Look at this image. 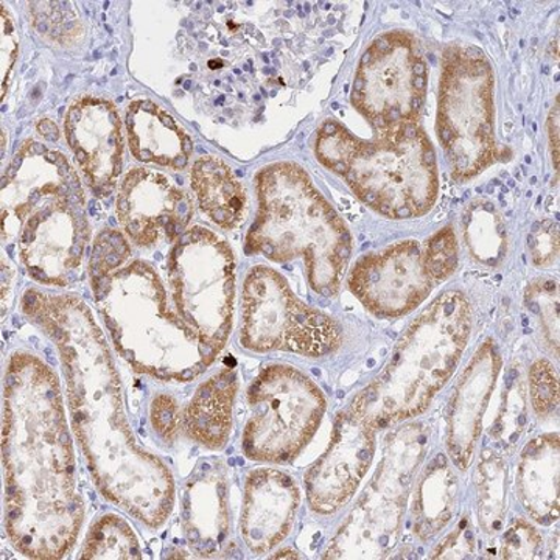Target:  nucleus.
I'll return each mask as SVG.
<instances>
[{"label":"nucleus","mask_w":560,"mask_h":560,"mask_svg":"<svg viewBox=\"0 0 560 560\" xmlns=\"http://www.w3.org/2000/svg\"><path fill=\"white\" fill-rule=\"evenodd\" d=\"M530 257L537 267H551L559 256V226L551 220L537 221L528 237Z\"/></svg>","instance_id":"35"},{"label":"nucleus","mask_w":560,"mask_h":560,"mask_svg":"<svg viewBox=\"0 0 560 560\" xmlns=\"http://www.w3.org/2000/svg\"><path fill=\"white\" fill-rule=\"evenodd\" d=\"M2 36L5 40L2 39V49L7 47V57L2 58V80L3 88H5L7 81H9V73L11 68H13V62L16 60L18 54V40L16 33H14L13 22H11L9 14L5 18V11L2 9Z\"/></svg>","instance_id":"37"},{"label":"nucleus","mask_w":560,"mask_h":560,"mask_svg":"<svg viewBox=\"0 0 560 560\" xmlns=\"http://www.w3.org/2000/svg\"><path fill=\"white\" fill-rule=\"evenodd\" d=\"M559 434L536 438L518 460L517 492L533 521L550 525L559 518Z\"/></svg>","instance_id":"23"},{"label":"nucleus","mask_w":560,"mask_h":560,"mask_svg":"<svg viewBox=\"0 0 560 560\" xmlns=\"http://www.w3.org/2000/svg\"><path fill=\"white\" fill-rule=\"evenodd\" d=\"M475 537L469 518H464L431 552V559H467L474 555Z\"/></svg>","instance_id":"36"},{"label":"nucleus","mask_w":560,"mask_h":560,"mask_svg":"<svg viewBox=\"0 0 560 560\" xmlns=\"http://www.w3.org/2000/svg\"><path fill=\"white\" fill-rule=\"evenodd\" d=\"M230 485L220 459H201L184 486L180 522L190 551L198 558H219L230 539Z\"/></svg>","instance_id":"18"},{"label":"nucleus","mask_w":560,"mask_h":560,"mask_svg":"<svg viewBox=\"0 0 560 560\" xmlns=\"http://www.w3.org/2000/svg\"><path fill=\"white\" fill-rule=\"evenodd\" d=\"M259 213L246 235L249 253L268 260L302 259L315 293L335 298L348 268L352 241L311 176L293 162H276L256 176Z\"/></svg>","instance_id":"4"},{"label":"nucleus","mask_w":560,"mask_h":560,"mask_svg":"<svg viewBox=\"0 0 560 560\" xmlns=\"http://www.w3.org/2000/svg\"><path fill=\"white\" fill-rule=\"evenodd\" d=\"M191 189L202 212L223 230H235L248 215L245 187L219 158L202 156L195 162Z\"/></svg>","instance_id":"24"},{"label":"nucleus","mask_w":560,"mask_h":560,"mask_svg":"<svg viewBox=\"0 0 560 560\" xmlns=\"http://www.w3.org/2000/svg\"><path fill=\"white\" fill-rule=\"evenodd\" d=\"M90 235L81 180L68 158L27 140L3 175V242L16 241L33 280L68 287L80 278Z\"/></svg>","instance_id":"3"},{"label":"nucleus","mask_w":560,"mask_h":560,"mask_svg":"<svg viewBox=\"0 0 560 560\" xmlns=\"http://www.w3.org/2000/svg\"><path fill=\"white\" fill-rule=\"evenodd\" d=\"M528 418V394L525 383L515 374L508 383V390L503 394L499 416L490 429V436L501 442L504 447H512L521 438Z\"/></svg>","instance_id":"29"},{"label":"nucleus","mask_w":560,"mask_h":560,"mask_svg":"<svg viewBox=\"0 0 560 560\" xmlns=\"http://www.w3.org/2000/svg\"><path fill=\"white\" fill-rule=\"evenodd\" d=\"M2 460L10 544L25 558H65L84 521L75 451L57 372L22 350L3 375Z\"/></svg>","instance_id":"2"},{"label":"nucleus","mask_w":560,"mask_h":560,"mask_svg":"<svg viewBox=\"0 0 560 560\" xmlns=\"http://www.w3.org/2000/svg\"><path fill=\"white\" fill-rule=\"evenodd\" d=\"M427 436L418 425L389 438L370 486L331 537L324 559H381L399 539L408 492L425 452Z\"/></svg>","instance_id":"10"},{"label":"nucleus","mask_w":560,"mask_h":560,"mask_svg":"<svg viewBox=\"0 0 560 560\" xmlns=\"http://www.w3.org/2000/svg\"><path fill=\"white\" fill-rule=\"evenodd\" d=\"M501 370V357L493 341H486L471 357L453 394L447 419V447L453 464L466 470L480 440L482 418L488 410Z\"/></svg>","instance_id":"20"},{"label":"nucleus","mask_w":560,"mask_h":560,"mask_svg":"<svg viewBox=\"0 0 560 560\" xmlns=\"http://www.w3.org/2000/svg\"><path fill=\"white\" fill-rule=\"evenodd\" d=\"M477 490L482 529L495 534L506 511V466L495 452L482 453L477 470Z\"/></svg>","instance_id":"28"},{"label":"nucleus","mask_w":560,"mask_h":560,"mask_svg":"<svg viewBox=\"0 0 560 560\" xmlns=\"http://www.w3.org/2000/svg\"><path fill=\"white\" fill-rule=\"evenodd\" d=\"M65 128L88 186L97 197H108L116 189L124 154L116 106L102 98H83L70 106Z\"/></svg>","instance_id":"17"},{"label":"nucleus","mask_w":560,"mask_h":560,"mask_svg":"<svg viewBox=\"0 0 560 560\" xmlns=\"http://www.w3.org/2000/svg\"><path fill=\"white\" fill-rule=\"evenodd\" d=\"M458 267V242L445 228L425 243L405 241L364 254L348 279L349 290L378 318H400L418 308Z\"/></svg>","instance_id":"12"},{"label":"nucleus","mask_w":560,"mask_h":560,"mask_svg":"<svg viewBox=\"0 0 560 560\" xmlns=\"http://www.w3.org/2000/svg\"><path fill=\"white\" fill-rule=\"evenodd\" d=\"M92 290L114 349L139 374L187 383L215 361L173 311L160 275L147 261L119 268Z\"/></svg>","instance_id":"6"},{"label":"nucleus","mask_w":560,"mask_h":560,"mask_svg":"<svg viewBox=\"0 0 560 560\" xmlns=\"http://www.w3.org/2000/svg\"><path fill=\"white\" fill-rule=\"evenodd\" d=\"M548 131H550V142L552 147V161L555 168H559V106L551 110L550 120H548Z\"/></svg>","instance_id":"38"},{"label":"nucleus","mask_w":560,"mask_h":560,"mask_svg":"<svg viewBox=\"0 0 560 560\" xmlns=\"http://www.w3.org/2000/svg\"><path fill=\"white\" fill-rule=\"evenodd\" d=\"M249 419L243 430L246 458L283 464L300 456L326 412L323 390L304 372L270 364L248 389Z\"/></svg>","instance_id":"11"},{"label":"nucleus","mask_w":560,"mask_h":560,"mask_svg":"<svg viewBox=\"0 0 560 560\" xmlns=\"http://www.w3.org/2000/svg\"><path fill=\"white\" fill-rule=\"evenodd\" d=\"M493 88V70L480 49L445 50L436 131L456 180L475 178L499 160Z\"/></svg>","instance_id":"8"},{"label":"nucleus","mask_w":560,"mask_h":560,"mask_svg":"<svg viewBox=\"0 0 560 560\" xmlns=\"http://www.w3.org/2000/svg\"><path fill=\"white\" fill-rule=\"evenodd\" d=\"M167 271L176 312L217 360L232 329L234 253L212 231L195 226L173 245Z\"/></svg>","instance_id":"9"},{"label":"nucleus","mask_w":560,"mask_h":560,"mask_svg":"<svg viewBox=\"0 0 560 560\" xmlns=\"http://www.w3.org/2000/svg\"><path fill=\"white\" fill-rule=\"evenodd\" d=\"M529 399L539 418H548L559 407V375L547 360H537L529 370Z\"/></svg>","instance_id":"32"},{"label":"nucleus","mask_w":560,"mask_h":560,"mask_svg":"<svg viewBox=\"0 0 560 560\" xmlns=\"http://www.w3.org/2000/svg\"><path fill=\"white\" fill-rule=\"evenodd\" d=\"M150 422L154 433L167 444H175L183 430V411L171 394H158L150 405Z\"/></svg>","instance_id":"34"},{"label":"nucleus","mask_w":560,"mask_h":560,"mask_svg":"<svg viewBox=\"0 0 560 560\" xmlns=\"http://www.w3.org/2000/svg\"><path fill=\"white\" fill-rule=\"evenodd\" d=\"M427 65L416 38L389 32L372 40L357 69L352 105L374 130L418 121L427 94Z\"/></svg>","instance_id":"14"},{"label":"nucleus","mask_w":560,"mask_h":560,"mask_svg":"<svg viewBox=\"0 0 560 560\" xmlns=\"http://www.w3.org/2000/svg\"><path fill=\"white\" fill-rule=\"evenodd\" d=\"M38 130L40 135L44 136V138H46L47 140H51V142L58 139V128L57 125L54 124V121H40V124L38 125Z\"/></svg>","instance_id":"39"},{"label":"nucleus","mask_w":560,"mask_h":560,"mask_svg":"<svg viewBox=\"0 0 560 560\" xmlns=\"http://www.w3.org/2000/svg\"><path fill=\"white\" fill-rule=\"evenodd\" d=\"M544 540L539 530L526 521H515L504 533L501 556L504 559H537Z\"/></svg>","instance_id":"33"},{"label":"nucleus","mask_w":560,"mask_h":560,"mask_svg":"<svg viewBox=\"0 0 560 560\" xmlns=\"http://www.w3.org/2000/svg\"><path fill=\"white\" fill-rule=\"evenodd\" d=\"M471 311L459 291H447L412 320L382 374L361 390L378 429L422 415L463 359Z\"/></svg>","instance_id":"7"},{"label":"nucleus","mask_w":560,"mask_h":560,"mask_svg":"<svg viewBox=\"0 0 560 560\" xmlns=\"http://www.w3.org/2000/svg\"><path fill=\"white\" fill-rule=\"evenodd\" d=\"M526 304L539 316L545 338L556 357L559 355V283L556 279H536L525 294Z\"/></svg>","instance_id":"30"},{"label":"nucleus","mask_w":560,"mask_h":560,"mask_svg":"<svg viewBox=\"0 0 560 560\" xmlns=\"http://www.w3.org/2000/svg\"><path fill=\"white\" fill-rule=\"evenodd\" d=\"M116 213L136 245L153 246L178 241L194 217V201L162 173L132 168L121 179Z\"/></svg>","instance_id":"16"},{"label":"nucleus","mask_w":560,"mask_h":560,"mask_svg":"<svg viewBox=\"0 0 560 560\" xmlns=\"http://www.w3.org/2000/svg\"><path fill=\"white\" fill-rule=\"evenodd\" d=\"M464 241L471 257L480 264L495 267L503 260L508 248L506 226L495 205L471 202L464 213Z\"/></svg>","instance_id":"26"},{"label":"nucleus","mask_w":560,"mask_h":560,"mask_svg":"<svg viewBox=\"0 0 560 560\" xmlns=\"http://www.w3.org/2000/svg\"><path fill=\"white\" fill-rule=\"evenodd\" d=\"M301 504V490L285 471H250L243 492L241 534L256 556L270 552L285 540Z\"/></svg>","instance_id":"19"},{"label":"nucleus","mask_w":560,"mask_h":560,"mask_svg":"<svg viewBox=\"0 0 560 560\" xmlns=\"http://www.w3.org/2000/svg\"><path fill=\"white\" fill-rule=\"evenodd\" d=\"M271 559H301V556L293 550H282L272 555Z\"/></svg>","instance_id":"40"},{"label":"nucleus","mask_w":560,"mask_h":560,"mask_svg":"<svg viewBox=\"0 0 560 560\" xmlns=\"http://www.w3.org/2000/svg\"><path fill=\"white\" fill-rule=\"evenodd\" d=\"M242 304L241 342L250 352L316 359L341 346L340 324L298 300L287 279L265 265L246 276Z\"/></svg>","instance_id":"13"},{"label":"nucleus","mask_w":560,"mask_h":560,"mask_svg":"<svg viewBox=\"0 0 560 560\" xmlns=\"http://www.w3.org/2000/svg\"><path fill=\"white\" fill-rule=\"evenodd\" d=\"M130 245L120 232L103 230L92 246L90 275L92 289L114 271L119 270L124 261L130 257Z\"/></svg>","instance_id":"31"},{"label":"nucleus","mask_w":560,"mask_h":560,"mask_svg":"<svg viewBox=\"0 0 560 560\" xmlns=\"http://www.w3.org/2000/svg\"><path fill=\"white\" fill-rule=\"evenodd\" d=\"M377 430L360 390L337 416L329 447L305 474L313 512L334 515L352 500L374 459Z\"/></svg>","instance_id":"15"},{"label":"nucleus","mask_w":560,"mask_h":560,"mask_svg":"<svg viewBox=\"0 0 560 560\" xmlns=\"http://www.w3.org/2000/svg\"><path fill=\"white\" fill-rule=\"evenodd\" d=\"M80 559L139 560L142 550L127 521L116 514H105L88 530Z\"/></svg>","instance_id":"27"},{"label":"nucleus","mask_w":560,"mask_h":560,"mask_svg":"<svg viewBox=\"0 0 560 560\" xmlns=\"http://www.w3.org/2000/svg\"><path fill=\"white\" fill-rule=\"evenodd\" d=\"M374 131V138L363 140L337 121H326L316 139V158L386 219L425 215L440 190L436 153L429 136L418 121Z\"/></svg>","instance_id":"5"},{"label":"nucleus","mask_w":560,"mask_h":560,"mask_svg":"<svg viewBox=\"0 0 560 560\" xmlns=\"http://www.w3.org/2000/svg\"><path fill=\"white\" fill-rule=\"evenodd\" d=\"M22 312L60 353L70 422L98 492L150 529L175 506L167 464L136 440L125 412L119 374L105 335L86 302L28 289Z\"/></svg>","instance_id":"1"},{"label":"nucleus","mask_w":560,"mask_h":560,"mask_svg":"<svg viewBox=\"0 0 560 560\" xmlns=\"http://www.w3.org/2000/svg\"><path fill=\"white\" fill-rule=\"evenodd\" d=\"M128 140L132 156L145 164L183 171L194 143L167 110L150 101L132 102L127 109Z\"/></svg>","instance_id":"21"},{"label":"nucleus","mask_w":560,"mask_h":560,"mask_svg":"<svg viewBox=\"0 0 560 560\" xmlns=\"http://www.w3.org/2000/svg\"><path fill=\"white\" fill-rule=\"evenodd\" d=\"M237 390V371L231 366L198 386L183 412V430L190 441L213 452L226 447Z\"/></svg>","instance_id":"22"},{"label":"nucleus","mask_w":560,"mask_h":560,"mask_svg":"<svg viewBox=\"0 0 560 560\" xmlns=\"http://www.w3.org/2000/svg\"><path fill=\"white\" fill-rule=\"evenodd\" d=\"M455 471L444 455L427 464L420 474L412 500V522L420 540H429L452 521L456 508Z\"/></svg>","instance_id":"25"}]
</instances>
